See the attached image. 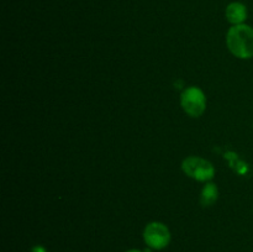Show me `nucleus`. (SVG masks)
Returning a JSON list of instances; mask_svg holds the SVG:
<instances>
[{"instance_id":"obj_5","label":"nucleus","mask_w":253,"mask_h":252,"mask_svg":"<svg viewBox=\"0 0 253 252\" xmlns=\"http://www.w3.org/2000/svg\"><path fill=\"white\" fill-rule=\"evenodd\" d=\"M226 19L234 25H241L247 19V7L242 2H231L226 7Z\"/></svg>"},{"instance_id":"obj_6","label":"nucleus","mask_w":253,"mask_h":252,"mask_svg":"<svg viewBox=\"0 0 253 252\" xmlns=\"http://www.w3.org/2000/svg\"><path fill=\"white\" fill-rule=\"evenodd\" d=\"M217 197H219V190H217L216 185L212 184V183H208L202 192L200 202L204 207H209V205L214 204L216 202Z\"/></svg>"},{"instance_id":"obj_2","label":"nucleus","mask_w":253,"mask_h":252,"mask_svg":"<svg viewBox=\"0 0 253 252\" xmlns=\"http://www.w3.org/2000/svg\"><path fill=\"white\" fill-rule=\"evenodd\" d=\"M182 168L184 173L200 182L212 179L215 169L210 162L200 157H188L183 161Z\"/></svg>"},{"instance_id":"obj_7","label":"nucleus","mask_w":253,"mask_h":252,"mask_svg":"<svg viewBox=\"0 0 253 252\" xmlns=\"http://www.w3.org/2000/svg\"><path fill=\"white\" fill-rule=\"evenodd\" d=\"M126 252H142V251H140V250H128V251H126Z\"/></svg>"},{"instance_id":"obj_1","label":"nucleus","mask_w":253,"mask_h":252,"mask_svg":"<svg viewBox=\"0 0 253 252\" xmlns=\"http://www.w3.org/2000/svg\"><path fill=\"white\" fill-rule=\"evenodd\" d=\"M226 43L234 56L239 58L253 57V29L249 25H235L229 30Z\"/></svg>"},{"instance_id":"obj_3","label":"nucleus","mask_w":253,"mask_h":252,"mask_svg":"<svg viewBox=\"0 0 253 252\" xmlns=\"http://www.w3.org/2000/svg\"><path fill=\"white\" fill-rule=\"evenodd\" d=\"M180 104L188 115L193 118H198L205 111L207 106V99L204 93L197 86H190L183 91L180 96Z\"/></svg>"},{"instance_id":"obj_4","label":"nucleus","mask_w":253,"mask_h":252,"mask_svg":"<svg viewBox=\"0 0 253 252\" xmlns=\"http://www.w3.org/2000/svg\"><path fill=\"white\" fill-rule=\"evenodd\" d=\"M146 245L152 250H163L170 242V232L162 222H151L143 231Z\"/></svg>"}]
</instances>
